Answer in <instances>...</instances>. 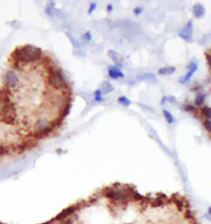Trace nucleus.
I'll return each mask as SVG.
<instances>
[{
    "mask_svg": "<svg viewBox=\"0 0 211 224\" xmlns=\"http://www.w3.org/2000/svg\"><path fill=\"white\" fill-rule=\"evenodd\" d=\"M118 103L120 104L123 105L124 107H130V104H131V101H130L127 97H125V96H121L118 99Z\"/></svg>",
    "mask_w": 211,
    "mask_h": 224,
    "instance_id": "17",
    "label": "nucleus"
},
{
    "mask_svg": "<svg viewBox=\"0 0 211 224\" xmlns=\"http://www.w3.org/2000/svg\"><path fill=\"white\" fill-rule=\"evenodd\" d=\"M94 97L97 102H103V97H102V93L101 90H97L94 92Z\"/></svg>",
    "mask_w": 211,
    "mask_h": 224,
    "instance_id": "21",
    "label": "nucleus"
},
{
    "mask_svg": "<svg viewBox=\"0 0 211 224\" xmlns=\"http://www.w3.org/2000/svg\"><path fill=\"white\" fill-rule=\"evenodd\" d=\"M6 153H7V146H4V145H0V158H1L2 156L5 155Z\"/></svg>",
    "mask_w": 211,
    "mask_h": 224,
    "instance_id": "24",
    "label": "nucleus"
},
{
    "mask_svg": "<svg viewBox=\"0 0 211 224\" xmlns=\"http://www.w3.org/2000/svg\"><path fill=\"white\" fill-rule=\"evenodd\" d=\"M163 115H164L165 118H166V120H167V122H168V123L171 124V123H173V122H174L175 121L174 117H173V116H172L171 112L167 111V110H163Z\"/></svg>",
    "mask_w": 211,
    "mask_h": 224,
    "instance_id": "19",
    "label": "nucleus"
},
{
    "mask_svg": "<svg viewBox=\"0 0 211 224\" xmlns=\"http://www.w3.org/2000/svg\"><path fill=\"white\" fill-rule=\"evenodd\" d=\"M197 68H198V65H197V63L195 61H192V63H190L189 71H188L185 75H183L182 77H180L179 82L181 83V84H185V83L188 82L190 80V79L192 77L193 74L196 71Z\"/></svg>",
    "mask_w": 211,
    "mask_h": 224,
    "instance_id": "8",
    "label": "nucleus"
},
{
    "mask_svg": "<svg viewBox=\"0 0 211 224\" xmlns=\"http://www.w3.org/2000/svg\"><path fill=\"white\" fill-rule=\"evenodd\" d=\"M84 38L85 39V40H87L88 42H89L90 40H91L92 39V35H91V33L90 32H87V33H85V34L84 35Z\"/></svg>",
    "mask_w": 211,
    "mask_h": 224,
    "instance_id": "26",
    "label": "nucleus"
},
{
    "mask_svg": "<svg viewBox=\"0 0 211 224\" xmlns=\"http://www.w3.org/2000/svg\"><path fill=\"white\" fill-rule=\"evenodd\" d=\"M205 13V9L201 3H196L193 7V14L196 18H201Z\"/></svg>",
    "mask_w": 211,
    "mask_h": 224,
    "instance_id": "11",
    "label": "nucleus"
},
{
    "mask_svg": "<svg viewBox=\"0 0 211 224\" xmlns=\"http://www.w3.org/2000/svg\"><path fill=\"white\" fill-rule=\"evenodd\" d=\"M0 121H1V120H0Z\"/></svg>",
    "mask_w": 211,
    "mask_h": 224,
    "instance_id": "30",
    "label": "nucleus"
},
{
    "mask_svg": "<svg viewBox=\"0 0 211 224\" xmlns=\"http://www.w3.org/2000/svg\"><path fill=\"white\" fill-rule=\"evenodd\" d=\"M45 69L47 72V84L53 90H56V91H61L70 86L69 83L64 77L63 71L57 65L48 67Z\"/></svg>",
    "mask_w": 211,
    "mask_h": 224,
    "instance_id": "3",
    "label": "nucleus"
},
{
    "mask_svg": "<svg viewBox=\"0 0 211 224\" xmlns=\"http://www.w3.org/2000/svg\"><path fill=\"white\" fill-rule=\"evenodd\" d=\"M43 52L41 48L26 44L24 46L17 47L11 54L10 59L12 63H21L25 66L31 63L40 61Z\"/></svg>",
    "mask_w": 211,
    "mask_h": 224,
    "instance_id": "2",
    "label": "nucleus"
},
{
    "mask_svg": "<svg viewBox=\"0 0 211 224\" xmlns=\"http://www.w3.org/2000/svg\"><path fill=\"white\" fill-rule=\"evenodd\" d=\"M192 35H193V22L189 21L187 22V24L182 28V31L178 33V35L182 39H184L185 41L191 43L193 41Z\"/></svg>",
    "mask_w": 211,
    "mask_h": 224,
    "instance_id": "5",
    "label": "nucleus"
},
{
    "mask_svg": "<svg viewBox=\"0 0 211 224\" xmlns=\"http://www.w3.org/2000/svg\"><path fill=\"white\" fill-rule=\"evenodd\" d=\"M0 224H3V223H2V222H0Z\"/></svg>",
    "mask_w": 211,
    "mask_h": 224,
    "instance_id": "29",
    "label": "nucleus"
},
{
    "mask_svg": "<svg viewBox=\"0 0 211 224\" xmlns=\"http://www.w3.org/2000/svg\"><path fill=\"white\" fill-rule=\"evenodd\" d=\"M113 90H114V87H113V85L110 82H108V81H104V82H102L101 90L102 95L103 94H108V93L112 92Z\"/></svg>",
    "mask_w": 211,
    "mask_h": 224,
    "instance_id": "14",
    "label": "nucleus"
},
{
    "mask_svg": "<svg viewBox=\"0 0 211 224\" xmlns=\"http://www.w3.org/2000/svg\"><path fill=\"white\" fill-rule=\"evenodd\" d=\"M142 8L141 7H136V8H135L134 9V13H135L136 16H138V15H140L141 12H142Z\"/></svg>",
    "mask_w": 211,
    "mask_h": 224,
    "instance_id": "27",
    "label": "nucleus"
},
{
    "mask_svg": "<svg viewBox=\"0 0 211 224\" xmlns=\"http://www.w3.org/2000/svg\"><path fill=\"white\" fill-rule=\"evenodd\" d=\"M203 126L206 129V131L208 132H210V127H211V123H210V120L209 119H204L203 121Z\"/></svg>",
    "mask_w": 211,
    "mask_h": 224,
    "instance_id": "22",
    "label": "nucleus"
},
{
    "mask_svg": "<svg viewBox=\"0 0 211 224\" xmlns=\"http://www.w3.org/2000/svg\"><path fill=\"white\" fill-rule=\"evenodd\" d=\"M41 224H194V220L179 193L144 195L132 184L115 182Z\"/></svg>",
    "mask_w": 211,
    "mask_h": 224,
    "instance_id": "1",
    "label": "nucleus"
},
{
    "mask_svg": "<svg viewBox=\"0 0 211 224\" xmlns=\"http://www.w3.org/2000/svg\"><path fill=\"white\" fill-rule=\"evenodd\" d=\"M108 74H109V76L113 78V79L124 77V74H123L122 71H120L119 67H110Z\"/></svg>",
    "mask_w": 211,
    "mask_h": 224,
    "instance_id": "12",
    "label": "nucleus"
},
{
    "mask_svg": "<svg viewBox=\"0 0 211 224\" xmlns=\"http://www.w3.org/2000/svg\"><path fill=\"white\" fill-rule=\"evenodd\" d=\"M166 101H169L170 103H176L177 102V100L176 98L173 97V96H169V97H163L162 100V104H164V102Z\"/></svg>",
    "mask_w": 211,
    "mask_h": 224,
    "instance_id": "23",
    "label": "nucleus"
},
{
    "mask_svg": "<svg viewBox=\"0 0 211 224\" xmlns=\"http://www.w3.org/2000/svg\"><path fill=\"white\" fill-rule=\"evenodd\" d=\"M71 108H72V100H67V101H65V102L60 106L59 112H58L57 115H59L61 118L64 119V118L69 114L70 110H71Z\"/></svg>",
    "mask_w": 211,
    "mask_h": 224,
    "instance_id": "9",
    "label": "nucleus"
},
{
    "mask_svg": "<svg viewBox=\"0 0 211 224\" xmlns=\"http://www.w3.org/2000/svg\"><path fill=\"white\" fill-rule=\"evenodd\" d=\"M176 71V67H162L160 68L157 71V73L161 75H171Z\"/></svg>",
    "mask_w": 211,
    "mask_h": 224,
    "instance_id": "13",
    "label": "nucleus"
},
{
    "mask_svg": "<svg viewBox=\"0 0 211 224\" xmlns=\"http://www.w3.org/2000/svg\"><path fill=\"white\" fill-rule=\"evenodd\" d=\"M21 144L25 147V149L27 150H32L34 148L37 147V145L39 144V141L35 138H33L31 135L27 134V136H25L22 138Z\"/></svg>",
    "mask_w": 211,
    "mask_h": 224,
    "instance_id": "7",
    "label": "nucleus"
},
{
    "mask_svg": "<svg viewBox=\"0 0 211 224\" xmlns=\"http://www.w3.org/2000/svg\"><path fill=\"white\" fill-rule=\"evenodd\" d=\"M96 7H97L96 2H93V3H91V5H90V7H89V9H88V14H91L92 12H93L94 10L96 9Z\"/></svg>",
    "mask_w": 211,
    "mask_h": 224,
    "instance_id": "25",
    "label": "nucleus"
},
{
    "mask_svg": "<svg viewBox=\"0 0 211 224\" xmlns=\"http://www.w3.org/2000/svg\"><path fill=\"white\" fill-rule=\"evenodd\" d=\"M108 56L110 57V59H112L113 62L115 63V65L119 67H122L123 62H124V58H123L120 54H118L117 52L114 51V50H109L107 52Z\"/></svg>",
    "mask_w": 211,
    "mask_h": 224,
    "instance_id": "10",
    "label": "nucleus"
},
{
    "mask_svg": "<svg viewBox=\"0 0 211 224\" xmlns=\"http://www.w3.org/2000/svg\"><path fill=\"white\" fill-rule=\"evenodd\" d=\"M137 79L140 80H150V81H152V80L156 81L157 80L156 76L153 73H143L141 75H138Z\"/></svg>",
    "mask_w": 211,
    "mask_h": 224,
    "instance_id": "15",
    "label": "nucleus"
},
{
    "mask_svg": "<svg viewBox=\"0 0 211 224\" xmlns=\"http://www.w3.org/2000/svg\"><path fill=\"white\" fill-rule=\"evenodd\" d=\"M112 8H113V6L111 4H109L107 6V10H108V11H111V10H112Z\"/></svg>",
    "mask_w": 211,
    "mask_h": 224,
    "instance_id": "28",
    "label": "nucleus"
},
{
    "mask_svg": "<svg viewBox=\"0 0 211 224\" xmlns=\"http://www.w3.org/2000/svg\"><path fill=\"white\" fill-rule=\"evenodd\" d=\"M17 118V108L12 102L3 104L0 109V120L5 124L13 125Z\"/></svg>",
    "mask_w": 211,
    "mask_h": 224,
    "instance_id": "4",
    "label": "nucleus"
},
{
    "mask_svg": "<svg viewBox=\"0 0 211 224\" xmlns=\"http://www.w3.org/2000/svg\"><path fill=\"white\" fill-rule=\"evenodd\" d=\"M200 114L201 115L202 117H204L205 119H210L211 117V112L210 108L208 106H204L201 108Z\"/></svg>",
    "mask_w": 211,
    "mask_h": 224,
    "instance_id": "16",
    "label": "nucleus"
},
{
    "mask_svg": "<svg viewBox=\"0 0 211 224\" xmlns=\"http://www.w3.org/2000/svg\"><path fill=\"white\" fill-rule=\"evenodd\" d=\"M19 82V79L17 74L13 71H8L5 75V87L14 88Z\"/></svg>",
    "mask_w": 211,
    "mask_h": 224,
    "instance_id": "6",
    "label": "nucleus"
},
{
    "mask_svg": "<svg viewBox=\"0 0 211 224\" xmlns=\"http://www.w3.org/2000/svg\"><path fill=\"white\" fill-rule=\"evenodd\" d=\"M205 100V95H203V94H199L197 95L196 98V100H195V103H196V106H201L203 104H204V101Z\"/></svg>",
    "mask_w": 211,
    "mask_h": 224,
    "instance_id": "18",
    "label": "nucleus"
},
{
    "mask_svg": "<svg viewBox=\"0 0 211 224\" xmlns=\"http://www.w3.org/2000/svg\"><path fill=\"white\" fill-rule=\"evenodd\" d=\"M184 108L186 111H187V112H192V113H194V114H198V112H199V109H198L196 107L193 106V105L187 104L185 106Z\"/></svg>",
    "mask_w": 211,
    "mask_h": 224,
    "instance_id": "20",
    "label": "nucleus"
}]
</instances>
